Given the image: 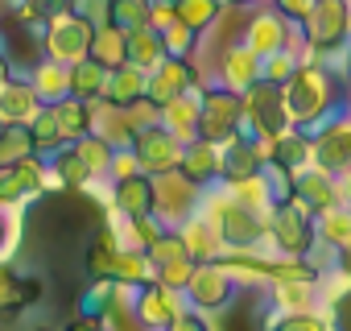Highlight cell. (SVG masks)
<instances>
[{
  "label": "cell",
  "mask_w": 351,
  "mask_h": 331,
  "mask_svg": "<svg viewBox=\"0 0 351 331\" xmlns=\"http://www.w3.org/2000/svg\"><path fill=\"white\" fill-rule=\"evenodd\" d=\"M9 253V236H5V216H0V257Z\"/></svg>",
  "instance_id": "obj_1"
}]
</instances>
